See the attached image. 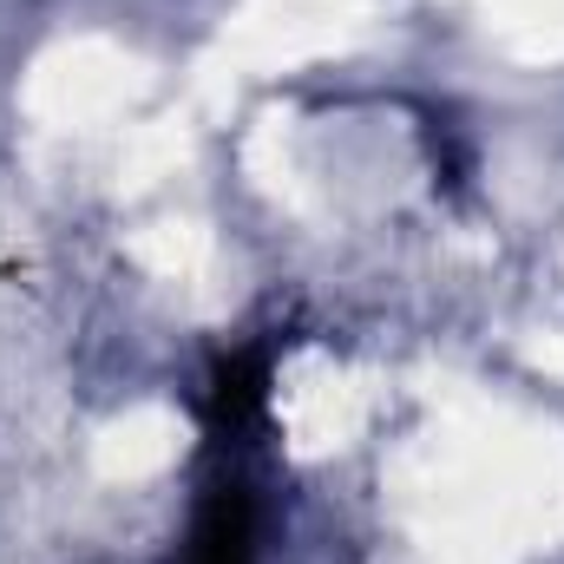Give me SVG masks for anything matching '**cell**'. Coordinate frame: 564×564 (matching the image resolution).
I'll use <instances>...</instances> for the list:
<instances>
[{
	"label": "cell",
	"mask_w": 564,
	"mask_h": 564,
	"mask_svg": "<svg viewBox=\"0 0 564 564\" xmlns=\"http://www.w3.org/2000/svg\"><path fill=\"white\" fill-rule=\"evenodd\" d=\"M184 564H257V499L243 479H217L204 492Z\"/></svg>",
	"instance_id": "6da1fadb"
},
{
	"label": "cell",
	"mask_w": 564,
	"mask_h": 564,
	"mask_svg": "<svg viewBox=\"0 0 564 564\" xmlns=\"http://www.w3.org/2000/svg\"><path fill=\"white\" fill-rule=\"evenodd\" d=\"M263 394H270V355H257V348H243V355H230L224 368H217V381H210V440L217 446H237L250 426L263 421Z\"/></svg>",
	"instance_id": "7a4b0ae2"
}]
</instances>
